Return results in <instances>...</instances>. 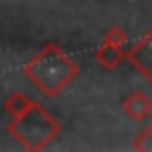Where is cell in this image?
<instances>
[{"label":"cell","mask_w":152,"mask_h":152,"mask_svg":"<svg viewBox=\"0 0 152 152\" xmlns=\"http://www.w3.org/2000/svg\"><path fill=\"white\" fill-rule=\"evenodd\" d=\"M78 64L57 45V43H45L26 64H24V76L45 95V97H57L76 76H78Z\"/></svg>","instance_id":"1"},{"label":"cell","mask_w":152,"mask_h":152,"mask_svg":"<svg viewBox=\"0 0 152 152\" xmlns=\"http://www.w3.org/2000/svg\"><path fill=\"white\" fill-rule=\"evenodd\" d=\"M62 131V124L38 102H31L21 114L12 116L7 124V133L31 152H38L48 147Z\"/></svg>","instance_id":"2"},{"label":"cell","mask_w":152,"mask_h":152,"mask_svg":"<svg viewBox=\"0 0 152 152\" xmlns=\"http://www.w3.org/2000/svg\"><path fill=\"white\" fill-rule=\"evenodd\" d=\"M126 62L133 71H138L147 83H152V28H147L131 50H126Z\"/></svg>","instance_id":"3"},{"label":"cell","mask_w":152,"mask_h":152,"mask_svg":"<svg viewBox=\"0 0 152 152\" xmlns=\"http://www.w3.org/2000/svg\"><path fill=\"white\" fill-rule=\"evenodd\" d=\"M121 112L131 121H147L152 116V97L145 90H131L121 100Z\"/></svg>","instance_id":"4"},{"label":"cell","mask_w":152,"mask_h":152,"mask_svg":"<svg viewBox=\"0 0 152 152\" xmlns=\"http://www.w3.org/2000/svg\"><path fill=\"white\" fill-rule=\"evenodd\" d=\"M124 59H126V45H119V43L102 38V43L95 48V62L104 71H114Z\"/></svg>","instance_id":"5"},{"label":"cell","mask_w":152,"mask_h":152,"mask_svg":"<svg viewBox=\"0 0 152 152\" xmlns=\"http://www.w3.org/2000/svg\"><path fill=\"white\" fill-rule=\"evenodd\" d=\"M33 100L26 95V93H21V90H14V93H10L7 97H5V112L10 114V116H17V114H21L28 104H31Z\"/></svg>","instance_id":"6"},{"label":"cell","mask_w":152,"mask_h":152,"mask_svg":"<svg viewBox=\"0 0 152 152\" xmlns=\"http://www.w3.org/2000/svg\"><path fill=\"white\" fill-rule=\"evenodd\" d=\"M133 150H152V121L138 133V138L133 140Z\"/></svg>","instance_id":"7"}]
</instances>
